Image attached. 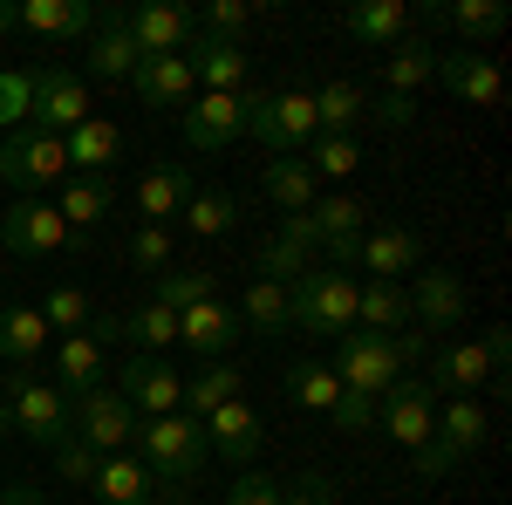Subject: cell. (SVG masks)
<instances>
[{
	"mask_svg": "<svg viewBox=\"0 0 512 505\" xmlns=\"http://www.w3.org/2000/svg\"><path fill=\"white\" fill-rule=\"evenodd\" d=\"M239 117H246V137H260L274 157H301L321 137L308 89H246L239 96Z\"/></svg>",
	"mask_w": 512,
	"mask_h": 505,
	"instance_id": "cell-1",
	"label": "cell"
},
{
	"mask_svg": "<svg viewBox=\"0 0 512 505\" xmlns=\"http://www.w3.org/2000/svg\"><path fill=\"white\" fill-rule=\"evenodd\" d=\"M0 430H14V437L41 444V451H55V444L69 437V396L55 383H41L35 369H14V376L0 383Z\"/></svg>",
	"mask_w": 512,
	"mask_h": 505,
	"instance_id": "cell-2",
	"label": "cell"
},
{
	"mask_svg": "<svg viewBox=\"0 0 512 505\" xmlns=\"http://www.w3.org/2000/svg\"><path fill=\"white\" fill-rule=\"evenodd\" d=\"M137 444H144V451H137V458H144V471H151V478H164V485H192L198 471H205V458H212L205 424H198V417H185V410L137 424Z\"/></svg>",
	"mask_w": 512,
	"mask_h": 505,
	"instance_id": "cell-3",
	"label": "cell"
},
{
	"mask_svg": "<svg viewBox=\"0 0 512 505\" xmlns=\"http://www.w3.org/2000/svg\"><path fill=\"white\" fill-rule=\"evenodd\" d=\"M287 328H308V335H349L355 328V280L335 267H308L301 280H287Z\"/></svg>",
	"mask_w": 512,
	"mask_h": 505,
	"instance_id": "cell-4",
	"label": "cell"
},
{
	"mask_svg": "<svg viewBox=\"0 0 512 505\" xmlns=\"http://www.w3.org/2000/svg\"><path fill=\"white\" fill-rule=\"evenodd\" d=\"M0 178H7L21 198L62 192V178H69V151H62V137L41 130V123L7 130V137H0Z\"/></svg>",
	"mask_w": 512,
	"mask_h": 505,
	"instance_id": "cell-5",
	"label": "cell"
},
{
	"mask_svg": "<svg viewBox=\"0 0 512 505\" xmlns=\"http://www.w3.org/2000/svg\"><path fill=\"white\" fill-rule=\"evenodd\" d=\"M69 437H82L96 458H117V451L137 444V410L110 383H96V389H82V396H69Z\"/></svg>",
	"mask_w": 512,
	"mask_h": 505,
	"instance_id": "cell-6",
	"label": "cell"
},
{
	"mask_svg": "<svg viewBox=\"0 0 512 505\" xmlns=\"http://www.w3.org/2000/svg\"><path fill=\"white\" fill-rule=\"evenodd\" d=\"M437 403H444V396L410 369V376H396V383L376 396V417H383V430H390L403 451H424L431 430H437Z\"/></svg>",
	"mask_w": 512,
	"mask_h": 505,
	"instance_id": "cell-7",
	"label": "cell"
},
{
	"mask_svg": "<svg viewBox=\"0 0 512 505\" xmlns=\"http://www.w3.org/2000/svg\"><path fill=\"white\" fill-rule=\"evenodd\" d=\"M335 383L355 389V396H383V389L403 376V362H396V342L390 335H362V328H349L342 342H335Z\"/></svg>",
	"mask_w": 512,
	"mask_h": 505,
	"instance_id": "cell-8",
	"label": "cell"
},
{
	"mask_svg": "<svg viewBox=\"0 0 512 505\" xmlns=\"http://www.w3.org/2000/svg\"><path fill=\"white\" fill-rule=\"evenodd\" d=\"M123 35L137 41V55H185L198 41V14L178 0H144V7H123L117 14Z\"/></svg>",
	"mask_w": 512,
	"mask_h": 505,
	"instance_id": "cell-9",
	"label": "cell"
},
{
	"mask_svg": "<svg viewBox=\"0 0 512 505\" xmlns=\"http://www.w3.org/2000/svg\"><path fill=\"white\" fill-rule=\"evenodd\" d=\"M137 410V424H151V417H171L178 410V396H185V376L164 362V355H130L117 369V383H110Z\"/></svg>",
	"mask_w": 512,
	"mask_h": 505,
	"instance_id": "cell-10",
	"label": "cell"
},
{
	"mask_svg": "<svg viewBox=\"0 0 512 505\" xmlns=\"http://www.w3.org/2000/svg\"><path fill=\"white\" fill-rule=\"evenodd\" d=\"M0 246L21 253V260L62 253V246H69V226H62V212H55V198H14V205L0 212Z\"/></svg>",
	"mask_w": 512,
	"mask_h": 505,
	"instance_id": "cell-11",
	"label": "cell"
},
{
	"mask_svg": "<svg viewBox=\"0 0 512 505\" xmlns=\"http://www.w3.org/2000/svg\"><path fill=\"white\" fill-rule=\"evenodd\" d=\"M28 117H35L41 130H55V137H69L82 117H96V110H89V82H82L76 69H35V76H28Z\"/></svg>",
	"mask_w": 512,
	"mask_h": 505,
	"instance_id": "cell-12",
	"label": "cell"
},
{
	"mask_svg": "<svg viewBox=\"0 0 512 505\" xmlns=\"http://www.w3.org/2000/svg\"><path fill=\"white\" fill-rule=\"evenodd\" d=\"M410 294V328H424V335H437V328H458L465 314H472V301H465V280L444 267H417V287H403Z\"/></svg>",
	"mask_w": 512,
	"mask_h": 505,
	"instance_id": "cell-13",
	"label": "cell"
},
{
	"mask_svg": "<svg viewBox=\"0 0 512 505\" xmlns=\"http://www.w3.org/2000/svg\"><path fill=\"white\" fill-rule=\"evenodd\" d=\"M185 62H192V76L205 96H246L253 89V55L239 48V41H219V35H198L185 48Z\"/></svg>",
	"mask_w": 512,
	"mask_h": 505,
	"instance_id": "cell-14",
	"label": "cell"
},
{
	"mask_svg": "<svg viewBox=\"0 0 512 505\" xmlns=\"http://www.w3.org/2000/svg\"><path fill=\"white\" fill-rule=\"evenodd\" d=\"M437 76L444 89L465 103V110H499V96H506V76H499V62L492 55H478V48H437Z\"/></svg>",
	"mask_w": 512,
	"mask_h": 505,
	"instance_id": "cell-15",
	"label": "cell"
},
{
	"mask_svg": "<svg viewBox=\"0 0 512 505\" xmlns=\"http://www.w3.org/2000/svg\"><path fill=\"white\" fill-rule=\"evenodd\" d=\"M130 89L144 96V110H185L198 96V76L185 55H144L137 69H130Z\"/></svg>",
	"mask_w": 512,
	"mask_h": 505,
	"instance_id": "cell-16",
	"label": "cell"
},
{
	"mask_svg": "<svg viewBox=\"0 0 512 505\" xmlns=\"http://www.w3.org/2000/svg\"><path fill=\"white\" fill-rule=\"evenodd\" d=\"M478 444H485V410H478V396H451V403H437V430H431L424 451H437L444 465L458 471Z\"/></svg>",
	"mask_w": 512,
	"mask_h": 505,
	"instance_id": "cell-17",
	"label": "cell"
},
{
	"mask_svg": "<svg viewBox=\"0 0 512 505\" xmlns=\"http://www.w3.org/2000/svg\"><path fill=\"white\" fill-rule=\"evenodd\" d=\"M96 21H103V14H96L89 0H21V7H14V28H21V35H48V41H76V35L89 41Z\"/></svg>",
	"mask_w": 512,
	"mask_h": 505,
	"instance_id": "cell-18",
	"label": "cell"
},
{
	"mask_svg": "<svg viewBox=\"0 0 512 505\" xmlns=\"http://www.w3.org/2000/svg\"><path fill=\"white\" fill-rule=\"evenodd\" d=\"M239 335H246V328H239V314L226 308L219 294H212V301H198V308H185V314H178V342H185V349H192L198 362H219V355L233 349Z\"/></svg>",
	"mask_w": 512,
	"mask_h": 505,
	"instance_id": "cell-19",
	"label": "cell"
},
{
	"mask_svg": "<svg viewBox=\"0 0 512 505\" xmlns=\"http://www.w3.org/2000/svg\"><path fill=\"white\" fill-rule=\"evenodd\" d=\"M355 267L369 273V280H403V273L424 267V239L410 233V226H376V233H362Z\"/></svg>",
	"mask_w": 512,
	"mask_h": 505,
	"instance_id": "cell-20",
	"label": "cell"
},
{
	"mask_svg": "<svg viewBox=\"0 0 512 505\" xmlns=\"http://www.w3.org/2000/svg\"><path fill=\"white\" fill-rule=\"evenodd\" d=\"M233 137H246L239 96H205V89H198L192 103H185V144H192V151H226Z\"/></svg>",
	"mask_w": 512,
	"mask_h": 505,
	"instance_id": "cell-21",
	"label": "cell"
},
{
	"mask_svg": "<svg viewBox=\"0 0 512 505\" xmlns=\"http://www.w3.org/2000/svg\"><path fill=\"white\" fill-rule=\"evenodd\" d=\"M205 444L219 451V458H233V465H253L260 458V410L233 396V403H219L212 417H205Z\"/></svg>",
	"mask_w": 512,
	"mask_h": 505,
	"instance_id": "cell-22",
	"label": "cell"
},
{
	"mask_svg": "<svg viewBox=\"0 0 512 505\" xmlns=\"http://www.w3.org/2000/svg\"><path fill=\"white\" fill-rule=\"evenodd\" d=\"M62 151H69V178H103L110 164L123 157V137L110 117H82L69 137H62Z\"/></svg>",
	"mask_w": 512,
	"mask_h": 505,
	"instance_id": "cell-23",
	"label": "cell"
},
{
	"mask_svg": "<svg viewBox=\"0 0 512 505\" xmlns=\"http://www.w3.org/2000/svg\"><path fill=\"white\" fill-rule=\"evenodd\" d=\"M89 492H96L103 505H151V499H158V478L144 471L137 451H117V458H103V465H96Z\"/></svg>",
	"mask_w": 512,
	"mask_h": 505,
	"instance_id": "cell-24",
	"label": "cell"
},
{
	"mask_svg": "<svg viewBox=\"0 0 512 505\" xmlns=\"http://www.w3.org/2000/svg\"><path fill=\"white\" fill-rule=\"evenodd\" d=\"M192 192H198V185H192V171H185V164H151V171L137 178V212H144V226L178 219Z\"/></svg>",
	"mask_w": 512,
	"mask_h": 505,
	"instance_id": "cell-25",
	"label": "cell"
},
{
	"mask_svg": "<svg viewBox=\"0 0 512 505\" xmlns=\"http://www.w3.org/2000/svg\"><path fill=\"white\" fill-rule=\"evenodd\" d=\"M110 383V369H103V342L82 328V335H62L55 342V389L62 396H82V389Z\"/></svg>",
	"mask_w": 512,
	"mask_h": 505,
	"instance_id": "cell-26",
	"label": "cell"
},
{
	"mask_svg": "<svg viewBox=\"0 0 512 505\" xmlns=\"http://www.w3.org/2000/svg\"><path fill=\"white\" fill-rule=\"evenodd\" d=\"M355 328H362V335H396V328H410V294H403V280H362V287H355Z\"/></svg>",
	"mask_w": 512,
	"mask_h": 505,
	"instance_id": "cell-27",
	"label": "cell"
},
{
	"mask_svg": "<svg viewBox=\"0 0 512 505\" xmlns=\"http://www.w3.org/2000/svg\"><path fill=\"white\" fill-rule=\"evenodd\" d=\"M437 76V41L431 35H403L383 62V96H417Z\"/></svg>",
	"mask_w": 512,
	"mask_h": 505,
	"instance_id": "cell-28",
	"label": "cell"
},
{
	"mask_svg": "<svg viewBox=\"0 0 512 505\" xmlns=\"http://www.w3.org/2000/svg\"><path fill=\"white\" fill-rule=\"evenodd\" d=\"M55 212H62L69 233H96V226L110 219V178H62Z\"/></svg>",
	"mask_w": 512,
	"mask_h": 505,
	"instance_id": "cell-29",
	"label": "cell"
},
{
	"mask_svg": "<svg viewBox=\"0 0 512 505\" xmlns=\"http://www.w3.org/2000/svg\"><path fill=\"white\" fill-rule=\"evenodd\" d=\"M349 35L362 48H396V41L417 35V28H410V7L403 0H362V7H349Z\"/></svg>",
	"mask_w": 512,
	"mask_h": 505,
	"instance_id": "cell-30",
	"label": "cell"
},
{
	"mask_svg": "<svg viewBox=\"0 0 512 505\" xmlns=\"http://www.w3.org/2000/svg\"><path fill=\"white\" fill-rule=\"evenodd\" d=\"M137 62H144V55H137V41L123 35L117 14H110V21H96V35H89V76H96V82H130Z\"/></svg>",
	"mask_w": 512,
	"mask_h": 505,
	"instance_id": "cell-31",
	"label": "cell"
},
{
	"mask_svg": "<svg viewBox=\"0 0 512 505\" xmlns=\"http://www.w3.org/2000/svg\"><path fill=\"white\" fill-rule=\"evenodd\" d=\"M239 383H246V376H239L233 362H205L198 376H185V396H178V410L205 424V417H212L219 403H233V396H239Z\"/></svg>",
	"mask_w": 512,
	"mask_h": 505,
	"instance_id": "cell-32",
	"label": "cell"
},
{
	"mask_svg": "<svg viewBox=\"0 0 512 505\" xmlns=\"http://www.w3.org/2000/svg\"><path fill=\"white\" fill-rule=\"evenodd\" d=\"M362 117H369V96L355 82H321L315 89V130L321 137H355Z\"/></svg>",
	"mask_w": 512,
	"mask_h": 505,
	"instance_id": "cell-33",
	"label": "cell"
},
{
	"mask_svg": "<svg viewBox=\"0 0 512 505\" xmlns=\"http://www.w3.org/2000/svg\"><path fill=\"white\" fill-rule=\"evenodd\" d=\"M41 349H48V321H41V308H7L0 314V355H7L14 369H35Z\"/></svg>",
	"mask_w": 512,
	"mask_h": 505,
	"instance_id": "cell-34",
	"label": "cell"
},
{
	"mask_svg": "<svg viewBox=\"0 0 512 505\" xmlns=\"http://www.w3.org/2000/svg\"><path fill=\"white\" fill-rule=\"evenodd\" d=\"M233 314H239V328H253V335H287V287L253 273V287H246V301Z\"/></svg>",
	"mask_w": 512,
	"mask_h": 505,
	"instance_id": "cell-35",
	"label": "cell"
},
{
	"mask_svg": "<svg viewBox=\"0 0 512 505\" xmlns=\"http://www.w3.org/2000/svg\"><path fill=\"white\" fill-rule=\"evenodd\" d=\"M267 198H274L280 212H308V205L321 198V178L301 164V157H274V164H267Z\"/></svg>",
	"mask_w": 512,
	"mask_h": 505,
	"instance_id": "cell-36",
	"label": "cell"
},
{
	"mask_svg": "<svg viewBox=\"0 0 512 505\" xmlns=\"http://www.w3.org/2000/svg\"><path fill=\"white\" fill-rule=\"evenodd\" d=\"M117 335H123V342H137V355H164L171 342H178V314L158 308V301H144V308H130L117 321Z\"/></svg>",
	"mask_w": 512,
	"mask_h": 505,
	"instance_id": "cell-37",
	"label": "cell"
},
{
	"mask_svg": "<svg viewBox=\"0 0 512 505\" xmlns=\"http://www.w3.org/2000/svg\"><path fill=\"white\" fill-rule=\"evenodd\" d=\"M335 396H342V383H335L328 362H294V369H287V403H294V410H321V417H328Z\"/></svg>",
	"mask_w": 512,
	"mask_h": 505,
	"instance_id": "cell-38",
	"label": "cell"
},
{
	"mask_svg": "<svg viewBox=\"0 0 512 505\" xmlns=\"http://www.w3.org/2000/svg\"><path fill=\"white\" fill-rule=\"evenodd\" d=\"M178 219H185V233H192V239H226L239 226V205L226 192H192Z\"/></svg>",
	"mask_w": 512,
	"mask_h": 505,
	"instance_id": "cell-39",
	"label": "cell"
},
{
	"mask_svg": "<svg viewBox=\"0 0 512 505\" xmlns=\"http://www.w3.org/2000/svg\"><path fill=\"white\" fill-rule=\"evenodd\" d=\"M444 28H458L465 48H472V41L506 35V7L499 0H444Z\"/></svg>",
	"mask_w": 512,
	"mask_h": 505,
	"instance_id": "cell-40",
	"label": "cell"
},
{
	"mask_svg": "<svg viewBox=\"0 0 512 505\" xmlns=\"http://www.w3.org/2000/svg\"><path fill=\"white\" fill-rule=\"evenodd\" d=\"M308 219H315L321 239H342V233H362V219H369V205L349 192H321L315 205H308Z\"/></svg>",
	"mask_w": 512,
	"mask_h": 505,
	"instance_id": "cell-41",
	"label": "cell"
},
{
	"mask_svg": "<svg viewBox=\"0 0 512 505\" xmlns=\"http://www.w3.org/2000/svg\"><path fill=\"white\" fill-rule=\"evenodd\" d=\"M301 164H308L315 178H349L355 164H362V144H355V137H315V144L301 151Z\"/></svg>",
	"mask_w": 512,
	"mask_h": 505,
	"instance_id": "cell-42",
	"label": "cell"
},
{
	"mask_svg": "<svg viewBox=\"0 0 512 505\" xmlns=\"http://www.w3.org/2000/svg\"><path fill=\"white\" fill-rule=\"evenodd\" d=\"M151 301L171 308V314H185V308H198V301H212V273H158Z\"/></svg>",
	"mask_w": 512,
	"mask_h": 505,
	"instance_id": "cell-43",
	"label": "cell"
},
{
	"mask_svg": "<svg viewBox=\"0 0 512 505\" xmlns=\"http://www.w3.org/2000/svg\"><path fill=\"white\" fill-rule=\"evenodd\" d=\"M41 321H48V335H55V328H62V335H82V328H89V294H82V287H48Z\"/></svg>",
	"mask_w": 512,
	"mask_h": 505,
	"instance_id": "cell-44",
	"label": "cell"
},
{
	"mask_svg": "<svg viewBox=\"0 0 512 505\" xmlns=\"http://www.w3.org/2000/svg\"><path fill=\"white\" fill-rule=\"evenodd\" d=\"M246 28H253V7H246V0H212V7H198V35L239 41Z\"/></svg>",
	"mask_w": 512,
	"mask_h": 505,
	"instance_id": "cell-45",
	"label": "cell"
},
{
	"mask_svg": "<svg viewBox=\"0 0 512 505\" xmlns=\"http://www.w3.org/2000/svg\"><path fill=\"white\" fill-rule=\"evenodd\" d=\"M308 267H315V260H308V253H294V246H287L280 233L260 246V280H280V287H287V280H301Z\"/></svg>",
	"mask_w": 512,
	"mask_h": 505,
	"instance_id": "cell-46",
	"label": "cell"
},
{
	"mask_svg": "<svg viewBox=\"0 0 512 505\" xmlns=\"http://www.w3.org/2000/svg\"><path fill=\"white\" fill-rule=\"evenodd\" d=\"M130 267H144V273L171 267V226H137L130 233Z\"/></svg>",
	"mask_w": 512,
	"mask_h": 505,
	"instance_id": "cell-47",
	"label": "cell"
},
{
	"mask_svg": "<svg viewBox=\"0 0 512 505\" xmlns=\"http://www.w3.org/2000/svg\"><path fill=\"white\" fill-rule=\"evenodd\" d=\"M226 505H280V478L260 465H246L233 478V492H226Z\"/></svg>",
	"mask_w": 512,
	"mask_h": 505,
	"instance_id": "cell-48",
	"label": "cell"
},
{
	"mask_svg": "<svg viewBox=\"0 0 512 505\" xmlns=\"http://www.w3.org/2000/svg\"><path fill=\"white\" fill-rule=\"evenodd\" d=\"M328 417H335V430H342V437H362V430L376 424V396H355V389H342Z\"/></svg>",
	"mask_w": 512,
	"mask_h": 505,
	"instance_id": "cell-49",
	"label": "cell"
},
{
	"mask_svg": "<svg viewBox=\"0 0 512 505\" xmlns=\"http://www.w3.org/2000/svg\"><path fill=\"white\" fill-rule=\"evenodd\" d=\"M96 465H103V458H96L82 437H62V444H55V471H62L69 485H89V478H96Z\"/></svg>",
	"mask_w": 512,
	"mask_h": 505,
	"instance_id": "cell-50",
	"label": "cell"
},
{
	"mask_svg": "<svg viewBox=\"0 0 512 505\" xmlns=\"http://www.w3.org/2000/svg\"><path fill=\"white\" fill-rule=\"evenodd\" d=\"M342 492H335V478L328 471H308L301 485H280V505H335Z\"/></svg>",
	"mask_w": 512,
	"mask_h": 505,
	"instance_id": "cell-51",
	"label": "cell"
},
{
	"mask_svg": "<svg viewBox=\"0 0 512 505\" xmlns=\"http://www.w3.org/2000/svg\"><path fill=\"white\" fill-rule=\"evenodd\" d=\"M369 117L383 123V130H410V123H417V96H376Z\"/></svg>",
	"mask_w": 512,
	"mask_h": 505,
	"instance_id": "cell-52",
	"label": "cell"
},
{
	"mask_svg": "<svg viewBox=\"0 0 512 505\" xmlns=\"http://www.w3.org/2000/svg\"><path fill=\"white\" fill-rule=\"evenodd\" d=\"M280 239H287L294 253H308V260L321 253V233H315V219H308V212H287V219H280Z\"/></svg>",
	"mask_w": 512,
	"mask_h": 505,
	"instance_id": "cell-53",
	"label": "cell"
},
{
	"mask_svg": "<svg viewBox=\"0 0 512 505\" xmlns=\"http://www.w3.org/2000/svg\"><path fill=\"white\" fill-rule=\"evenodd\" d=\"M321 253H328V267H335V273H349V267H355V253H362V233H342V239H321Z\"/></svg>",
	"mask_w": 512,
	"mask_h": 505,
	"instance_id": "cell-54",
	"label": "cell"
},
{
	"mask_svg": "<svg viewBox=\"0 0 512 505\" xmlns=\"http://www.w3.org/2000/svg\"><path fill=\"white\" fill-rule=\"evenodd\" d=\"M28 110V76H14V82H0V123H14Z\"/></svg>",
	"mask_w": 512,
	"mask_h": 505,
	"instance_id": "cell-55",
	"label": "cell"
},
{
	"mask_svg": "<svg viewBox=\"0 0 512 505\" xmlns=\"http://www.w3.org/2000/svg\"><path fill=\"white\" fill-rule=\"evenodd\" d=\"M485 355H492V383H499L506 362H512V335H506V328H485Z\"/></svg>",
	"mask_w": 512,
	"mask_h": 505,
	"instance_id": "cell-56",
	"label": "cell"
},
{
	"mask_svg": "<svg viewBox=\"0 0 512 505\" xmlns=\"http://www.w3.org/2000/svg\"><path fill=\"white\" fill-rule=\"evenodd\" d=\"M0 505H41V492H35V485H7V492H0Z\"/></svg>",
	"mask_w": 512,
	"mask_h": 505,
	"instance_id": "cell-57",
	"label": "cell"
},
{
	"mask_svg": "<svg viewBox=\"0 0 512 505\" xmlns=\"http://www.w3.org/2000/svg\"><path fill=\"white\" fill-rule=\"evenodd\" d=\"M164 505H198V499H185V492H171V499H164Z\"/></svg>",
	"mask_w": 512,
	"mask_h": 505,
	"instance_id": "cell-58",
	"label": "cell"
},
{
	"mask_svg": "<svg viewBox=\"0 0 512 505\" xmlns=\"http://www.w3.org/2000/svg\"><path fill=\"white\" fill-rule=\"evenodd\" d=\"M0 28H14V7H0Z\"/></svg>",
	"mask_w": 512,
	"mask_h": 505,
	"instance_id": "cell-59",
	"label": "cell"
}]
</instances>
